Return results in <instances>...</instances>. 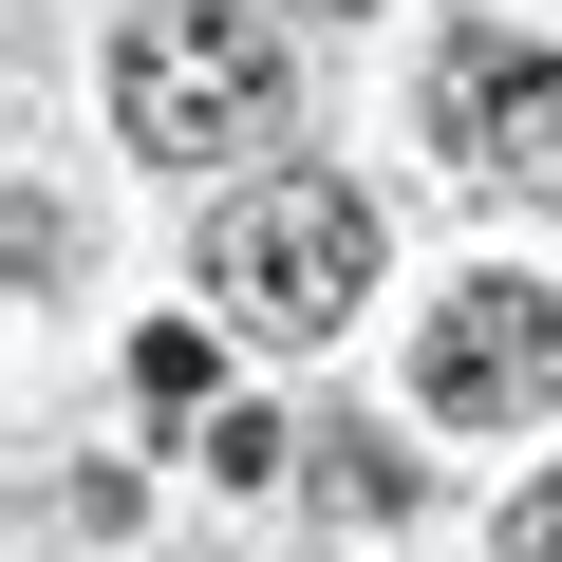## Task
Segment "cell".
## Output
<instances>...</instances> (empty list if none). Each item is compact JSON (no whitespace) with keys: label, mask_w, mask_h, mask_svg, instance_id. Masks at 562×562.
<instances>
[{"label":"cell","mask_w":562,"mask_h":562,"mask_svg":"<svg viewBox=\"0 0 562 562\" xmlns=\"http://www.w3.org/2000/svg\"><path fill=\"white\" fill-rule=\"evenodd\" d=\"M206 301H225L244 338H338V319L375 301V188H338V169L225 188V206H206Z\"/></svg>","instance_id":"obj_1"},{"label":"cell","mask_w":562,"mask_h":562,"mask_svg":"<svg viewBox=\"0 0 562 562\" xmlns=\"http://www.w3.org/2000/svg\"><path fill=\"white\" fill-rule=\"evenodd\" d=\"M113 132L150 169H225L244 132H281V57L244 38V0H132L113 38Z\"/></svg>","instance_id":"obj_2"},{"label":"cell","mask_w":562,"mask_h":562,"mask_svg":"<svg viewBox=\"0 0 562 562\" xmlns=\"http://www.w3.org/2000/svg\"><path fill=\"white\" fill-rule=\"evenodd\" d=\"M431 150L469 188H562V57L543 38H450L431 57Z\"/></svg>","instance_id":"obj_3"},{"label":"cell","mask_w":562,"mask_h":562,"mask_svg":"<svg viewBox=\"0 0 562 562\" xmlns=\"http://www.w3.org/2000/svg\"><path fill=\"white\" fill-rule=\"evenodd\" d=\"M413 394H431L450 431L543 413V394H562V301H543V281H450V301H431V357H413Z\"/></svg>","instance_id":"obj_4"},{"label":"cell","mask_w":562,"mask_h":562,"mask_svg":"<svg viewBox=\"0 0 562 562\" xmlns=\"http://www.w3.org/2000/svg\"><path fill=\"white\" fill-rule=\"evenodd\" d=\"M132 413H225V394H206V338H188V319H150V338H132Z\"/></svg>","instance_id":"obj_5"},{"label":"cell","mask_w":562,"mask_h":562,"mask_svg":"<svg viewBox=\"0 0 562 562\" xmlns=\"http://www.w3.org/2000/svg\"><path fill=\"white\" fill-rule=\"evenodd\" d=\"M206 469H225V487H262V469H281V413H244V394H225V413H206Z\"/></svg>","instance_id":"obj_6"},{"label":"cell","mask_w":562,"mask_h":562,"mask_svg":"<svg viewBox=\"0 0 562 562\" xmlns=\"http://www.w3.org/2000/svg\"><path fill=\"white\" fill-rule=\"evenodd\" d=\"M506 562H562V469H543V487L506 506Z\"/></svg>","instance_id":"obj_7"},{"label":"cell","mask_w":562,"mask_h":562,"mask_svg":"<svg viewBox=\"0 0 562 562\" xmlns=\"http://www.w3.org/2000/svg\"><path fill=\"white\" fill-rule=\"evenodd\" d=\"M319 20H357V0H319Z\"/></svg>","instance_id":"obj_8"}]
</instances>
